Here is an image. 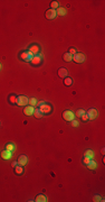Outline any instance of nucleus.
I'll return each mask as SVG.
<instances>
[{"mask_svg": "<svg viewBox=\"0 0 105 202\" xmlns=\"http://www.w3.org/2000/svg\"><path fill=\"white\" fill-rule=\"evenodd\" d=\"M16 103L18 104V106L23 107V106H27V104L29 103V99L27 98L26 95H18V97H17V100H16Z\"/></svg>", "mask_w": 105, "mask_h": 202, "instance_id": "f257e3e1", "label": "nucleus"}, {"mask_svg": "<svg viewBox=\"0 0 105 202\" xmlns=\"http://www.w3.org/2000/svg\"><path fill=\"white\" fill-rule=\"evenodd\" d=\"M38 109L43 112V114H48L52 112V106L48 103H45V102L43 104H40L39 107H38Z\"/></svg>", "mask_w": 105, "mask_h": 202, "instance_id": "f03ea898", "label": "nucleus"}, {"mask_svg": "<svg viewBox=\"0 0 105 202\" xmlns=\"http://www.w3.org/2000/svg\"><path fill=\"white\" fill-rule=\"evenodd\" d=\"M33 57H34V55L29 51H25V52H23L20 54V59L23 60V61H25V62H30Z\"/></svg>", "mask_w": 105, "mask_h": 202, "instance_id": "7ed1b4c3", "label": "nucleus"}, {"mask_svg": "<svg viewBox=\"0 0 105 202\" xmlns=\"http://www.w3.org/2000/svg\"><path fill=\"white\" fill-rule=\"evenodd\" d=\"M63 118H64L66 121H72L73 119L75 118V114L70 110H65L63 112Z\"/></svg>", "mask_w": 105, "mask_h": 202, "instance_id": "20e7f679", "label": "nucleus"}, {"mask_svg": "<svg viewBox=\"0 0 105 202\" xmlns=\"http://www.w3.org/2000/svg\"><path fill=\"white\" fill-rule=\"evenodd\" d=\"M87 117H88L89 120H94V119H96L97 118V116H99V112H97V110L96 109H89L88 112H87Z\"/></svg>", "mask_w": 105, "mask_h": 202, "instance_id": "39448f33", "label": "nucleus"}, {"mask_svg": "<svg viewBox=\"0 0 105 202\" xmlns=\"http://www.w3.org/2000/svg\"><path fill=\"white\" fill-rule=\"evenodd\" d=\"M85 60V56L82 53H76L75 55H73V61H75L76 63H83Z\"/></svg>", "mask_w": 105, "mask_h": 202, "instance_id": "423d86ee", "label": "nucleus"}, {"mask_svg": "<svg viewBox=\"0 0 105 202\" xmlns=\"http://www.w3.org/2000/svg\"><path fill=\"white\" fill-rule=\"evenodd\" d=\"M56 16H57V13H56L55 9H52V8H50V9H48L46 11V18L47 19H50V20L55 19Z\"/></svg>", "mask_w": 105, "mask_h": 202, "instance_id": "0eeeda50", "label": "nucleus"}, {"mask_svg": "<svg viewBox=\"0 0 105 202\" xmlns=\"http://www.w3.org/2000/svg\"><path fill=\"white\" fill-rule=\"evenodd\" d=\"M27 163H28V158H27L26 155H20L19 158H18V164L21 165V166H23V165H26Z\"/></svg>", "mask_w": 105, "mask_h": 202, "instance_id": "6e6552de", "label": "nucleus"}, {"mask_svg": "<svg viewBox=\"0 0 105 202\" xmlns=\"http://www.w3.org/2000/svg\"><path fill=\"white\" fill-rule=\"evenodd\" d=\"M34 111H35V109H34L33 106H28L23 109V114L26 116H31V114H34Z\"/></svg>", "mask_w": 105, "mask_h": 202, "instance_id": "1a4fd4ad", "label": "nucleus"}, {"mask_svg": "<svg viewBox=\"0 0 105 202\" xmlns=\"http://www.w3.org/2000/svg\"><path fill=\"white\" fill-rule=\"evenodd\" d=\"M28 51H29V52L31 53L34 56H35V55H38V53H39V47H38L37 45H31L29 47V49H28Z\"/></svg>", "mask_w": 105, "mask_h": 202, "instance_id": "9d476101", "label": "nucleus"}, {"mask_svg": "<svg viewBox=\"0 0 105 202\" xmlns=\"http://www.w3.org/2000/svg\"><path fill=\"white\" fill-rule=\"evenodd\" d=\"M67 74H68V72H67L66 68L62 67V68H59V70H58V76H59V78L65 79V78H67Z\"/></svg>", "mask_w": 105, "mask_h": 202, "instance_id": "9b49d317", "label": "nucleus"}, {"mask_svg": "<svg viewBox=\"0 0 105 202\" xmlns=\"http://www.w3.org/2000/svg\"><path fill=\"white\" fill-rule=\"evenodd\" d=\"M1 157H2L3 160H10L11 158V152L8 149L3 150V152H1Z\"/></svg>", "mask_w": 105, "mask_h": 202, "instance_id": "f8f14e48", "label": "nucleus"}, {"mask_svg": "<svg viewBox=\"0 0 105 202\" xmlns=\"http://www.w3.org/2000/svg\"><path fill=\"white\" fill-rule=\"evenodd\" d=\"M30 62L33 63L34 65H38V64H40V62H41V56H40V55H35L33 59H31Z\"/></svg>", "mask_w": 105, "mask_h": 202, "instance_id": "ddd939ff", "label": "nucleus"}, {"mask_svg": "<svg viewBox=\"0 0 105 202\" xmlns=\"http://www.w3.org/2000/svg\"><path fill=\"white\" fill-rule=\"evenodd\" d=\"M63 60H64L65 62H70L73 60V55L69 54V53H65V54L63 55Z\"/></svg>", "mask_w": 105, "mask_h": 202, "instance_id": "4468645a", "label": "nucleus"}, {"mask_svg": "<svg viewBox=\"0 0 105 202\" xmlns=\"http://www.w3.org/2000/svg\"><path fill=\"white\" fill-rule=\"evenodd\" d=\"M46 201H47V198L44 194H39V195L36 196V202H46Z\"/></svg>", "mask_w": 105, "mask_h": 202, "instance_id": "2eb2a0df", "label": "nucleus"}, {"mask_svg": "<svg viewBox=\"0 0 105 202\" xmlns=\"http://www.w3.org/2000/svg\"><path fill=\"white\" fill-rule=\"evenodd\" d=\"M56 13H57L58 16H64V15H66V9L65 8H62V7H58L57 10H56Z\"/></svg>", "mask_w": 105, "mask_h": 202, "instance_id": "dca6fc26", "label": "nucleus"}, {"mask_svg": "<svg viewBox=\"0 0 105 202\" xmlns=\"http://www.w3.org/2000/svg\"><path fill=\"white\" fill-rule=\"evenodd\" d=\"M15 172H16V174H18V175H21L23 173V168L21 165H17L16 167H15Z\"/></svg>", "mask_w": 105, "mask_h": 202, "instance_id": "f3484780", "label": "nucleus"}, {"mask_svg": "<svg viewBox=\"0 0 105 202\" xmlns=\"http://www.w3.org/2000/svg\"><path fill=\"white\" fill-rule=\"evenodd\" d=\"M86 165H87V167H88L89 169H95V168H96V163H95V162H94L93 160L89 161V162H88L87 164H86Z\"/></svg>", "mask_w": 105, "mask_h": 202, "instance_id": "a211bd4d", "label": "nucleus"}, {"mask_svg": "<svg viewBox=\"0 0 105 202\" xmlns=\"http://www.w3.org/2000/svg\"><path fill=\"white\" fill-rule=\"evenodd\" d=\"M84 156L89 157V158L92 160L93 157H94V152H93V150H91V149H87V150L85 152V154H84Z\"/></svg>", "mask_w": 105, "mask_h": 202, "instance_id": "6ab92c4d", "label": "nucleus"}, {"mask_svg": "<svg viewBox=\"0 0 105 202\" xmlns=\"http://www.w3.org/2000/svg\"><path fill=\"white\" fill-rule=\"evenodd\" d=\"M34 114H35V117H36V118H41V117H43V112H41L39 109H35Z\"/></svg>", "mask_w": 105, "mask_h": 202, "instance_id": "aec40b11", "label": "nucleus"}, {"mask_svg": "<svg viewBox=\"0 0 105 202\" xmlns=\"http://www.w3.org/2000/svg\"><path fill=\"white\" fill-rule=\"evenodd\" d=\"M64 83H65V85L69 87V85L73 84V80L70 78H65V80H64Z\"/></svg>", "mask_w": 105, "mask_h": 202, "instance_id": "412c9836", "label": "nucleus"}, {"mask_svg": "<svg viewBox=\"0 0 105 202\" xmlns=\"http://www.w3.org/2000/svg\"><path fill=\"white\" fill-rule=\"evenodd\" d=\"M6 149L10 150V152H12V150H15V145H13V144H11V143L7 144V145H6Z\"/></svg>", "mask_w": 105, "mask_h": 202, "instance_id": "4be33fe9", "label": "nucleus"}, {"mask_svg": "<svg viewBox=\"0 0 105 202\" xmlns=\"http://www.w3.org/2000/svg\"><path fill=\"white\" fill-rule=\"evenodd\" d=\"M86 114V112H85L84 110H83V109H79V110H77V112H76L75 116H77V117L81 118V117L83 116V114Z\"/></svg>", "mask_w": 105, "mask_h": 202, "instance_id": "5701e85b", "label": "nucleus"}, {"mask_svg": "<svg viewBox=\"0 0 105 202\" xmlns=\"http://www.w3.org/2000/svg\"><path fill=\"white\" fill-rule=\"evenodd\" d=\"M16 100H17V97L15 94H11L9 97V101H10V103H16Z\"/></svg>", "mask_w": 105, "mask_h": 202, "instance_id": "b1692460", "label": "nucleus"}, {"mask_svg": "<svg viewBox=\"0 0 105 202\" xmlns=\"http://www.w3.org/2000/svg\"><path fill=\"white\" fill-rule=\"evenodd\" d=\"M50 7H52V9H57L58 8V2L57 1H52V2H50Z\"/></svg>", "mask_w": 105, "mask_h": 202, "instance_id": "393cba45", "label": "nucleus"}, {"mask_svg": "<svg viewBox=\"0 0 105 202\" xmlns=\"http://www.w3.org/2000/svg\"><path fill=\"white\" fill-rule=\"evenodd\" d=\"M37 102H38V101L36 100V99L35 98H31V99H29V103H30V106H37Z\"/></svg>", "mask_w": 105, "mask_h": 202, "instance_id": "a878e982", "label": "nucleus"}, {"mask_svg": "<svg viewBox=\"0 0 105 202\" xmlns=\"http://www.w3.org/2000/svg\"><path fill=\"white\" fill-rule=\"evenodd\" d=\"M81 119H82L83 121H87V120H88V117H87V114H83L82 117H81Z\"/></svg>", "mask_w": 105, "mask_h": 202, "instance_id": "bb28decb", "label": "nucleus"}, {"mask_svg": "<svg viewBox=\"0 0 105 202\" xmlns=\"http://www.w3.org/2000/svg\"><path fill=\"white\" fill-rule=\"evenodd\" d=\"M72 125L74 126V127H77V126H78V121L75 120V119H73V120H72Z\"/></svg>", "mask_w": 105, "mask_h": 202, "instance_id": "cd10ccee", "label": "nucleus"}, {"mask_svg": "<svg viewBox=\"0 0 105 202\" xmlns=\"http://www.w3.org/2000/svg\"><path fill=\"white\" fill-rule=\"evenodd\" d=\"M68 53H69V54H72V55H75V54H76L77 52H76V49H75V48H70V49H69V52H68Z\"/></svg>", "mask_w": 105, "mask_h": 202, "instance_id": "c85d7f7f", "label": "nucleus"}, {"mask_svg": "<svg viewBox=\"0 0 105 202\" xmlns=\"http://www.w3.org/2000/svg\"><path fill=\"white\" fill-rule=\"evenodd\" d=\"M89 161H91V158H89V157H86V156H84V160H83V162H84V163L85 164H87L89 162Z\"/></svg>", "mask_w": 105, "mask_h": 202, "instance_id": "c756f323", "label": "nucleus"}, {"mask_svg": "<svg viewBox=\"0 0 105 202\" xmlns=\"http://www.w3.org/2000/svg\"><path fill=\"white\" fill-rule=\"evenodd\" d=\"M94 201H101V196L95 195V196H94Z\"/></svg>", "mask_w": 105, "mask_h": 202, "instance_id": "7c9ffc66", "label": "nucleus"}, {"mask_svg": "<svg viewBox=\"0 0 105 202\" xmlns=\"http://www.w3.org/2000/svg\"><path fill=\"white\" fill-rule=\"evenodd\" d=\"M17 165H18V162H13V163H12V166L13 167H16Z\"/></svg>", "mask_w": 105, "mask_h": 202, "instance_id": "2f4dec72", "label": "nucleus"}, {"mask_svg": "<svg viewBox=\"0 0 105 202\" xmlns=\"http://www.w3.org/2000/svg\"><path fill=\"white\" fill-rule=\"evenodd\" d=\"M0 70H1V64H0Z\"/></svg>", "mask_w": 105, "mask_h": 202, "instance_id": "473e14b6", "label": "nucleus"}]
</instances>
